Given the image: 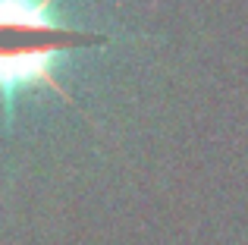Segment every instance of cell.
<instances>
[{
    "label": "cell",
    "instance_id": "1",
    "mask_svg": "<svg viewBox=\"0 0 248 245\" xmlns=\"http://www.w3.org/2000/svg\"><path fill=\"white\" fill-rule=\"evenodd\" d=\"M3 31L6 101L41 85L57 88L54 76L60 60L85 38L79 29H69L54 13V0H3Z\"/></svg>",
    "mask_w": 248,
    "mask_h": 245
}]
</instances>
